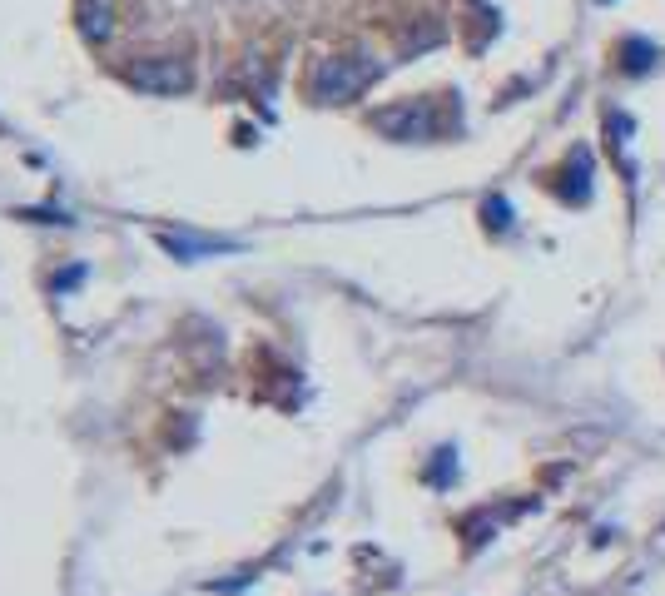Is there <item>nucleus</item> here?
<instances>
[{
    "label": "nucleus",
    "instance_id": "obj_4",
    "mask_svg": "<svg viewBox=\"0 0 665 596\" xmlns=\"http://www.w3.org/2000/svg\"><path fill=\"white\" fill-rule=\"evenodd\" d=\"M85 35H90V40H105V35H110V5H105V0H95V5L85 10Z\"/></svg>",
    "mask_w": 665,
    "mask_h": 596
},
{
    "label": "nucleus",
    "instance_id": "obj_1",
    "mask_svg": "<svg viewBox=\"0 0 665 596\" xmlns=\"http://www.w3.org/2000/svg\"><path fill=\"white\" fill-rule=\"evenodd\" d=\"M373 60H363V55H338V60H323L318 65V75H313V100H323V105H338V100H353L368 80H373Z\"/></svg>",
    "mask_w": 665,
    "mask_h": 596
},
{
    "label": "nucleus",
    "instance_id": "obj_3",
    "mask_svg": "<svg viewBox=\"0 0 665 596\" xmlns=\"http://www.w3.org/2000/svg\"><path fill=\"white\" fill-rule=\"evenodd\" d=\"M378 130L393 135V140H427L432 135V115L422 105H398V110H383L378 115Z\"/></svg>",
    "mask_w": 665,
    "mask_h": 596
},
{
    "label": "nucleus",
    "instance_id": "obj_2",
    "mask_svg": "<svg viewBox=\"0 0 665 596\" xmlns=\"http://www.w3.org/2000/svg\"><path fill=\"white\" fill-rule=\"evenodd\" d=\"M125 80L144 95H179V90H189L194 75H189L184 60H139V65H130Z\"/></svg>",
    "mask_w": 665,
    "mask_h": 596
}]
</instances>
